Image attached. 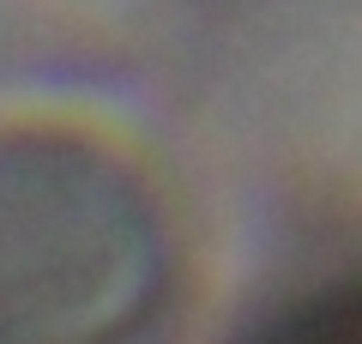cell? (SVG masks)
<instances>
[{"instance_id": "obj_1", "label": "cell", "mask_w": 362, "mask_h": 344, "mask_svg": "<svg viewBox=\"0 0 362 344\" xmlns=\"http://www.w3.org/2000/svg\"><path fill=\"white\" fill-rule=\"evenodd\" d=\"M254 344H362V272L350 284H332V290L308 296L296 314H284Z\"/></svg>"}]
</instances>
